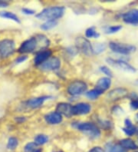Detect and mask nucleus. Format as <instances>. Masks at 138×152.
I'll return each mask as SVG.
<instances>
[{
  "mask_svg": "<svg viewBox=\"0 0 138 152\" xmlns=\"http://www.w3.org/2000/svg\"><path fill=\"white\" fill-rule=\"evenodd\" d=\"M50 44L49 39L44 35H37L31 37L21 44L18 49L19 53H31L36 49H42L48 47Z\"/></svg>",
  "mask_w": 138,
  "mask_h": 152,
  "instance_id": "f257e3e1",
  "label": "nucleus"
},
{
  "mask_svg": "<svg viewBox=\"0 0 138 152\" xmlns=\"http://www.w3.org/2000/svg\"><path fill=\"white\" fill-rule=\"evenodd\" d=\"M64 10L65 9L63 6H52L44 9L35 16L40 20H57L63 16Z\"/></svg>",
  "mask_w": 138,
  "mask_h": 152,
  "instance_id": "f03ea898",
  "label": "nucleus"
},
{
  "mask_svg": "<svg viewBox=\"0 0 138 152\" xmlns=\"http://www.w3.org/2000/svg\"><path fill=\"white\" fill-rule=\"evenodd\" d=\"M109 48L112 50V52L120 55H130L136 51V46L127 43H120L111 42L109 43Z\"/></svg>",
  "mask_w": 138,
  "mask_h": 152,
  "instance_id": "7ed1b4c3",
  "label": "nucleus"
},
{
  "mask_svg": "<svg viewBox=\"0 0 138 152\" xmlns=\"http://www.w3.org/2000/svg\"><path fill=\"white\" fill-rule=\"evenodd\" d=\"M15 50V42L6 39L0 41V58H6L14 53Z\"/></svg>",
  "mask_w": 138,
  "mask_h": 152,
  "instance_id": "20e7f679",
  "label": "nucleus"
},
{
  "mask_svg": "<svg viewBox=\"0 0 138 152\" xmlns=\"http://www.w3.org/2000/svg\"><path fill=\"white\" fill-rule=\"evenodd\" d=\"M106 61L110 66L120 69V70L124 71V72L130 73H134L137 72V69L134 67L132 66L131 64H129L127 61H123V60L114 59L111 58H107Z\"/></svg>",
  "mask_w": 138,
  "mask_h": 152,
  "instance_id": "39448f33",
  "label": "nucleus"
},
{
  "mask_svg": "<svg viewBox=\"0 0 138 152\" xmlns=\"http://www.w3.org/2000/svg\"><path fill=\"white\" fill-rule=\"evenodd\" d=\"M77 128L81 132H85V134L93 138L98 137L101 135V132H100L99 128L92 123H81V124H77Z\"/></svg>",
  "mask_w": 138,
  "mask_h": 152,
  "instance_id": "423d86ee",
  "label": "nucleus"
},
{
  "mask_svg": "<svg viewBox=\"0 0 138 152\" xmlns=\"http://www.w3.org/2000/svg\"><path fill=\"white\" fill-rule=\"evenodd\" d=\"M88 89V86L85 82L83 81H74L68 86V92L69 95L72 96H77L80 95L83 93H85Z\"/></svg>",
  "mask_w": 138,
  "mask_h": 152,
  "instance_id": "0eeeda50",
  "label": "nucleus"
},
{
  "mask_svg": "<svg viewBox=\"0 0 138 152\" xmlns=\"http://www.w3.org/2000/svg\"><path fill=\"white\" fill-rule=\"evenodd\" d=\"M61 67V60L58 57L52 56L49 58L47 61H45L44 63L39 65L41 70L42 71H54L57 70Z\"/></svg>",
  "mask_w": 138,
  "mask_h": 152,
  "instance_id": "6e6552de",
  "label": "nucleus"
},
{
  "mask_svg": "<svg viewBox=\"0 0 138 152\" xmlns=\"http://www.w3.org/2000/svg\"><path fill=\"white\" fill-rule=\"evenodd\" d=\"M128 95V91L125 88H116L113 89L107 94V98L108 100L112 101H118L120 99L125 98Z\"/></svg>",
  "mask_w": 138,
  "mask_h": 152,
  "instance_id": "1a4fd4ad",
  "label": "nucleus"
},
{
  "mask_svg": "<svg viewBox=\"0 0 138 152\" xmlns=\"http://www.w3.org/2000/svg\"><path fill=\"white\" fill-rule=\"evenodd\" d=\"M76 44L77 45V48L80 49L87 56H91L94 53L93 47L91 45L90 42L85 38L79 37L76 39Z\"/></svg>",
  "mask_w": 138,
  "mask_h": 152,
  "instance_id": "9d476101",
  "label": "nucleus"
},
{
  "mask_svg": "<svg viewBox=\"0 0 138 152\" xmlns=\"http://www.w3.org/2000/svg\"><path fill=\"white\" fill-rule=\"evenodd\" d=\"M123 21L127 24L138 25V10L132 9L122 15Z\"/></svg>",
  "mask_w": 138,
  "mask_h": 152,
  "instance_id": "9b49d317",
  "label": "nucleus"
},
{
  "mask_svg": "<svg viewBox=\"0 0 138 152\" xmlns=\"http://www.w3.org/2000/svg\"><path fill=\"white\" fill-rule=\"evenodd\" d=\"M91 109V107L90 104L85 102H81L72 106V113L74 115H87L90 112Z\"/></svg>",
  "mask_w": 138,
  "mask_h": 152,
  "instance_id": "f8f14e48",
  "label": "nucleus"
},
{
  "mask_svg": "<svg viewBox=\"0 0 138 152\" xmlns=\"http://www.w3.org/2000/svg\"><path fill=\"white\" fill-rule=\"evenodd\" d=\"M52 54V52L49 49H45L43 51H39L37 52V54L35 55V58H34V64L37 66H39L42 63H44L45 61L51 58Z\"/></svg>",
  "mask_w": 138,
  "mask_h": 152,
  "instance_id": "ddd939ff",
  "label": "nucleus"
},
{
  "mask_svg": "<svg viewBox=\"0 0 138 152\" xmlns=\"http://www.w3.org/2000/svg\"><path fill=\"white\" fill-rule=\"evenodd\" d=\"M52 97L50 96H41L37 97V98H31L26 102V105L30 108H39L40 106L44 104V102L46 100H48V98H51Z\"/></svg>",
  "mask_w": 138,
  "mask_h": 152,
  "instance_id": "4468645a",
  "label": "nucleus"
},
{
  "mask_svg": "<svg viewBox=\"0 0 138 152\" xmlns=\"http://www.w3.org/2000/svg\"><path fill=\"white\" fill-rule=\"evenodd\" d=\"M56 111L61 114V115H64L68 118H70L72 115H73L72 113V105H71L68 103H58L56 107Z\"/></svg>",
  "mask_w": 138,
  "mask_h": 152,
  "instance_id": "2eb2a0df",
  "label": "nucleus"
},
{
  "mask_svg": "<svg viewBox=\"0 0 138 152\" xmlns=\"http://www.w3.org/2000/svg\"><path fill=\"white\" fill-rule=\"evenodd\" d=\"M46 122L49 124H58L62 121L63 118L61 114H59L57 111H52L47 114L45 116Z\"/></svg>",
  "mask_w": 138,
  "mask_h": 152,
  "instance_id": "dca6fc26",
  "label": "nucleus"
},
{
  "mask_svg": "<svg viewBox=\"0 0 138 152\" xmlns=\"http://www.w3.org/2000/svg\"><path fill=\"white\" fill-rule=\"evenodd\" d=\"M124 128H122V131L124 132L126 135L131 137L134 134H137V127L134 125L131 120L129 118L125 119L124 121Z\"/></svg>",
  "mask_w": 138,
  "mask_h": 152,
  "instance_id": "f3484780",
  "label": "nucleus"
},
{
  "mask_svg": "<svg viewBox=\"0 0 138 152\" xmlns=\"http://www.w3.org/2000/svg\"><path fill=\"white\" fill-rule=\"evenodd\" d=\"M110 85H111L110 78H109V77H103V78H100L97 82L95 88L98 89L102 92H104V91L107 90L110 88Z\"/></svg>",
  "mask_w": 138,
  "mask_h": 152,
  "instance_id": "a211bd4d",
  "label": "nucleus"
},
{
  "mask_svg": "<svg viewBox=\"0 0 138 152\" xmlns=\"http://www.w3.org/2000/svg\"><path fill=\"white\" fill-rule=\"evenodd\" d=\"M120 145L123 147V148L126 150H131V151H137L138 149L137 143L135 142L134 140L131 138H124V139L120 140Z\"/></svg>",
  "mask_w": 138,
  "mask_h": 152,
  "instance_id": "6ab92c4d",
  "label": "nucleus"
},
{
  "mask_svg": "<svg viewBox=\"0 0 138 152\" xmlns=\"http://www.w3.org/2000/svg\"><path fill=\"white\" fill-rule=\"evenodd\" d=\"M0 17L4 19H11L17 23H20V19L15 15V13L9 11H0Z\"/></svg>",
  "mask_w": 138,
  "mask_h": 152,
  "instance_id": "aec40b11",
  "label": "nucleus"
},
{
  "mask_svg": "<svg viewBox=\"0 0 138 152\" xmlns=\"http://www.w3.org/2000/svg\"><path fill=\"white\" fill-rule=\"evenodd\" d=\"M85 36L88 39L91 38H94V39H98L100 37V33L98 32L95 30V27H90L86 30L85 32Z\"/></svg>",
  "mask_w": 138,
  "mask_h": 152,
  "instance_id": "412c9836",
  "label": "nucleus"
},
{
  "mask_svg": "<svg viewBox=\"0 0 138 152\" xmlns=\"http://www.w3.org/2000/svg\"><path fill=\"white\" fill-rule=\"evenodd\" d=\"M102 91L98 90L97 88H94L91 90V91H88L86 93V96L89 98V99H91V100H94V99H97L100 95L102 94Z\"/></svg>",
  "mask_w": 138,
  "mask_h": 152,
  "instance_id": "4be33fe9",
  "label": "nucleus"
},
{
  "mask_svg": "<svg viewBox=\"0 0 138 152\" xmlns=\"http://www.w3.org/2000/svg\"><path fill=\"white\" fill-rule=\"evenodd\" d=\"M58 25V22L56 20H49L46 21L45 23H43L42 26H41V28L42 30H50L52 28H55V26Z\"/></svg>",
  "mask_w": 138,
  "mask_h": 152,
  "instance_id": "5701e85b",
  "label": "nucleus"
},
{
  "mask_svg": "<svg viewBox=\"0 0 138 152\" xmlns=\"http://www.w3.org/2000/svg\"><path fill=\"white\" fill-rule=\"evenodd\" d=\"M48 137L45 134H39L35 137L34 142L37 145H43L48 142Z\"/></svg>",
  "mask_w": 138,
  "mask_h": 152,
  "instance_id": "b1692460",
  "label": "nucleus"
},
{
  "mask_svg": "<svg viewBox=\"0 0 138 152\" xmlns=\"http://www.w3.org/2000/svg\"><path fill=\"white\" fill-rule=\"evenodd\" d=\"M18 145V141L16 137H9L7 142V148L9 150H15Z\"/></svg>",
  "mask_w": 138,
  "mask_h": 152,
  "instance_id": "393cba45",
  "label": "nucleus"
},
{
  "mask_svg": "<svg viewBox=\"0 0 138 152\" xmlns=\"http://www.w3.org/2000/svg\"><path fill=\"white\" fill-rule=\"evenodd\" d=\"M120 29H122V26H120V25H118V26H107V27L104 28V32L105 33L107 34H114L119 32Z\"/></svg>",
  "mask_w": 138,
  "mask_h": 152,
  "instance_id": "a878e982",
  "label": "nucleus"
},
{
  "mask_svg": "<svg viewBox=\"0 0 138 152\" xmlns=\"http://www.w3.org/2000/svg\"><path fill=\"white\" fill-rule=\"evenodd\" d=\"M92 47L94 54H100L106 49V45L103 43H96L95 45H92Z\"/></svg>",
  "mask_w": 138,
  "mask_h": 152,
  "instance_id": "bb28decb",
  "label": "nucleus"
},
{
  "mask_svg": "<svg viewBox=\"0 0 138 152\" xmlns=\"http://www.w3.org/2000/svg\"><path fill=\"white\" fill-rule=\"evenodd\" d=\"M37 146H38V145H37L35 142L28 143L24 148L25 152H33L34 151L36 150V149L38 148Z\"/></svg>",
  "mask_w": 138,
  "mask_h": 152,
  "instance_id": "cd10ccee",
  "label": "nucleus"
},
{
  "mask_svg": "<svg viewBox=\"0 0 138 152\" xmlns=\"http://www.w3.org/2000/svg\"><path fill=\"white\" fill-rule=\"evenodd\" d=\"M109 152H127V150L123 148L119 144V145H115L111 147Z\"/></svg>",
  "mask_w": 138,
  "mask_h": 152,
  "instance_id": "c85d7f7f",
  "label": "nucleus"
},
{
  "mask_svg": "<svg viewBox=\"0 0 138 152\" xmlns=\"http://www.w3.org/2000/svg\"><path fill=\"white\" fill-rule=\"evenodd\" d=\"M100 70L102 72L104 75L109 77V78H112L113 77V72H111L110 69H109L108 67L107 66H101L100 67Z\"/></svg>",
  "mask_w": 138,
  "mask_h": 152,
  "instance_id": "c756f323",
  "label": "nucleus"
},
{
  "mask_svg": "<svg viewBox=\"0 0 138 152\" xmlns=\"http://www.w3.org/2000/svg\"><path fill=\"white\" fill-rule=\"evenodd\" d=\"M27 59H28V56L23 55V56H18L16 59H15V64H20V63H22V62H24V61H26Z\"/></svg>",
  "mask_w": 138,
  "mask_h": 152,
  "instance_id": "7c9ffc66",
  "label": "nucleus"
},
{
  "mask_svg": "<svg viewBox=\"0 0 138 152\" xmlns=\"http://www.w3.org/2000/svg\"><path fill=\"white\" fill-rule=\"evenodd\" d=\"M22 12L26 15H34L35 13V10L28 9V8H22Z\"/></svg>",
  "mask_w": 138,
  "mask_h": 152,
  "instance_id": "2f4dec72",
  "label": "nucleus"
},
{
  "mask_svg": "<svg viewBox=\"0 0 138 152\" xmlns=\"http://www.w3.org/2000/svg\"><path fill=\"white\" fill-rule=\"evenodd\" d=\"M130 106L133 110H137L138 109V99H134L131 100L130 103Z\"/></svg>",
  "mask_w": 138,
  "mask_h": 152,
  "instance_id": "473e14b6",
  "label": "nucleus"
},
{
  "mask_svg": "<svg viewBox=\"0 0 138 152\" xmlns=\"http://www.w3.org/2000/svg\"><path fill=\"white\" fill-rule=\"evenodd\" d=\"M88 152H104V150L100 147H94L91 149Z\"/></svg>",
  "mask_w": 138,
  "mask_h": 152,
  "instance_id": "72a5a7b5",
  "label": "nucleus"
},
{
  "mask_svg": "<svg viewBox=\"0 0 138 152\" xmlns=\"http://www.w3.org/2000/svg\"><path fill=\"white\" fill-rule=\"evenodd\" d=\"M9 6V3L5 1H0V8H6Z\"/></svg>",
  "mask_w": 138,
  "mask_h": 152,
  "instance_id": "f704fd0d",
  "label": "nucleus"
},
{
  "mask_svg": "<svg viewBox=\"0 0 138 152\" xmlns=\"http://www.w3.org/2000/svg\"><path fill=\"white\" fill-rule=\"evenodd\" d=\"M136 118H137V121H138V113L136 115Z\"/></svg>",
  "mask_w": 138,
  "mask_h": 152,
  "instance_id": "c9c22d12",
  "label": "nucleus"
},
{
  "mask_svg": "<svg viewBox=\"0 0 138 152\" xmlns=\"http://www.w3.org/2000/svg\"><path fill=\"white\" fill-rule=\"evenodd\" d=\"M137 134H138V126L137 127Z\"/></svg>",
  "mask_w": 138,
  "mask_h": 152,
  "instance_id": "e433bc0d",
  "label": "nucleus"
},
{
  "mask_svg": "<svg viewBox=\"0 0 138 152\" xmlns=\"http://www.w3.org/2000/svg\"><path fill=\"white\" fill-rule=\"evenodd\" d=\"M137 145H138V141H137Z\"/></svg>",
  "mask_w": 138,
  "mask_h": 152,
  "instance_id": "4c0bfd02",
  "label": "nucleus"
},
{
  "mask_svg": "<svg viewBox=\"0 0 138 152\" xmlns=\"http://www.w3.org/2000/svg\"><path fill=\"white\" fill-rule=\"evenodd\" d=\"M58 152H61V151H58Z\"/></svg>",
  "mask_w": 138,
  "mask_h": 152,
  "instance_id": "58836bf2",
  "label": "nucleus"
},
{
  "mask_svg": "<svg viewBox=\"0 0 138 152\" xmlns=\"http://www.w3.org/2000/svg\"><path fill=\"white\" fill-rule=\"evenodd\" d=\"M136 152H138V151H136Z\"/></svg>",
  "mask_w": 138,
  "mask_h": 152,
  "instance_id": "ea45409f",
  "label": "nucleus"
}]
</instances>
